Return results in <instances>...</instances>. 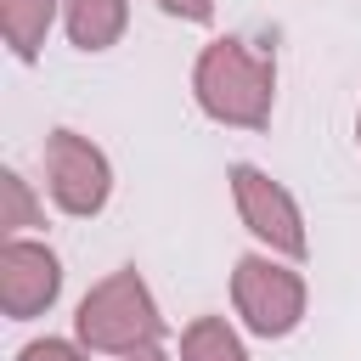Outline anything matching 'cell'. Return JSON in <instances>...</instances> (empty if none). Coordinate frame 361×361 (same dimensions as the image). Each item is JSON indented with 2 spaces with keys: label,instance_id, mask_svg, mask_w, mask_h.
I'll use <instances>...</instances> for the list:
<instances>
[{
  "label": "cell",
  "instance_id": "4fadbf2b",
  "mask_svg": "<svg viewBox=\"0 0 361 361\" xmlns=\"http://www.w3.org/2000/svg\"><path fill=\"white\" fill-rule=\"evenodd\" d=\"M118 361H169L158 344H147V350H130V355H118Z\"/></svg>",
  "mask_w": 361,
  "mask_h": 361
},
{
  "label": "cell",
  "instance_id": "3957f363",
  "mask_svg": "<svg viewBox=\"0 0 361 361\" xmlns=\"http://www.w3.org/2000/svg\"><path fill=\"white\" fill-rule=\"evenodd\" d=\"M231 305L259 338H282L305 316V282H299V271L276 265L271 254H243L231 271Z\"/></svg>",
  "mask_w": 361,
  "mask_h": 361
},
{
  "label": "cell",
  "instance_id": "277c9868",
  "mask_svg": "<svg viewBox=\"0 0 361 361\" xmlns=\"http://www.w3.org/2000/svg\"><path fill=\"white\" fill-rule=\"evenodd\" d=\"M231 197H237V214H243V226L259 237V243H271V254H288V259H305V214H299V203H293V192L282 186V180H271L265 169H254V164H237L231 169Z\"/></svg>",
  "mask_w": 361,
  "mask_h": 361
},
{
  "label": "cell",
  "instance_id": "7c38bea8",
  "mask_svg": "<svg viewBox=\"0 0 361 361\" xmlns=\"http://www.w3.org/2000/svg\"><path fill=\"white\" fill-rule=\"evenodd\" d=\"M169 17H186V23H209L214 17V0H158Z\"/></svg>",
  "mask_w": 361,
  "mask_h": 361
},
{
  "label": "cell",
  "instance_id": "5bb4252c",
  "mask_svg": "<svg viewBox=\"0 0 361 361\" xmlns=\"http://www.w3.org/2000/svg\"><path fill=\"white\" fill-rule=\"evenodd\" d=\"M355 141H361V118H355Z\"/></svg>",
  "mask_w": 361,
  "mask_h": 361
},
{
  "label": "cell",
  "instance_id": "6da1fadb",
  "mask_svg": "<svg viewBox=\"0 0 361 361\" xmlns=\"http://www.w3.org/2000/svg\"><path fill=\"white\" fill-rule=\"evenodd\" d=\"M192 90H197V107L214 124L259 130L271 118L276 62L265 51H254L248 39H214V45H203V56L192 68Z\"/></svg>",
  "mask_w": 361,
  "mask_h": 361
},
{
  "label": "cell",
  "instance_id": "9c48e42d",
  "mask_svg": "<svg viewBox=\"0 0 361 361\" xmlns=\"http://www.w3.org/2000/svg\"><path fill=\"white\" fill-rule=\"evenodd\" d=\"M180 361H248V350L226 327V316H197L180 333Z\"/></svg>",
  "mask_w": 361,
  "mask_h": 361
},
{
  "label": "cell",
  "instance_id": "5b68a950",
  "mask_svg": "<svg viewBox=\"0 0 361 361\" xmlns=\"http://www.w3.org/2000/svg\"><path fill=\"white\" fill-rule=\"evenodd\" d=\"M45 186L56 197L62 214H96L113 192V169L102 158V147H90L73 130H51L45 141Z\"/></svg>",
  "mask_w": 361,
  "mask_h": 361
},
{
  "label": "cell",
  "instance_id": "8fae6325",
  "mask_svg": "<svg viewBox=\"0 0 361 361\" xmlns=\"http://www.w3.org/2000/svg\"><path fill=\"white\" fill-rule=\"evenodd\" d=\"M17 361H85V350L68 344V338H34V344L17 350Z\"/></svg>",
  "mask_w": 361,
  "mask_h": 361
},
{
  "label": "cell",
  "instance_id": "ba28073f",
  "mask_svg": "<svg viewBox=\"0 0 361 361\" xmlns=\"http://www.w3.org/2000/svg\"><path fill=\"white\" fill-rule=\"evenodd\" d=\"M56 17V0H0V28H6V45L34 62L39 45H45V28Z\"/></svg>",
  "mask_w": 361,
  "mask_h": 361
},
{
  "label": "cell",
  "instance_id": "7a4b0ae2",
  "mask_svg": "<svg viewBox=\"0 0 361 361\" xmlns=\"http://www.w3.org/2000/svg\"><path fill=\"white\" fill-rule=\"evenodd\" d=\"M73 333H79L85 350L130 355V350L158 344L164 316H158V305H152V293H147V282H141L135 271H113V276H102V282L79 299Z\"/></svg>",
  "mask_w": 361,
  "mask_h": 361
},
{
  "label": "cell",
  "instance_id": "52a82bcc",
  "mask_svg": "<svg viewBox=\"0 0 361 361\" xmlns=\"http://www.w3.org/2000/svg\"><path fill=\"white\" fill-rule=\"evenodd\" d=\"M62 17H68V39L79 51H107V45H118L130 6L124 0H62Z\"/></svg>",
  "mask_w": 361,
  "mask_h": 361
},
{
  "label": "cell",
  "instance_id": "30bf717a",
  "mask_svg": "<svg viewBox=\"0 0 361 361\" xmlns=\"http://www.w3.org/2000/svg\"><path fill=\"white\" fill-rule=\"evenodd\" d=\"M0 226H6V231L39 226V209H34V197H28V180H23L17 169H6V175H0Z\"/></svg>",
  "mask_w": 361,
  "mask_h": 361
},
{
  "label": "cell",
  "instance_id": "8992f818",
  "mask_svg": "<svg viewBox=\"0 0 361 361\" xmlns=\"http://www.w3.org/2000/svg\"><path fill=\"white\" fill-rule=\"evenodd\" d=\"M62 293V265L45 243H28V237H6L0 248V310L11 322H28L39 310H51Z\"/></svg>",
  "mask_w": 361,
  "mask_h": 361
}]
</instances>
